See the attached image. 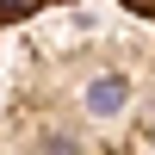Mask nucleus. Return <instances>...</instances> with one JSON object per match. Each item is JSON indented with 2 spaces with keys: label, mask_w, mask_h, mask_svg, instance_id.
<instances>
[{
  "label": "nucleus",
  "mask_w": 155,
  "mask_h": 155,
  "mask_svg": "<svg viewBox=\"0 0 155 155\" xmlns=\"http://www.w3.org/2000/svg\"><path fill=\"white\" fill-rule=\"evenodd\" d=\"M118 6H124V12H130V19H143V25H149V31H155V0H118Z\"/></svg>",
  "instance_id": "7ed1b4c3"
},
{
  "label": "nucleus",
  "mask_w": 155,
  "mask_h": 155,
  "mask_svg": "<svg viewBox=\"0 0 155 155\" xmlns=\"http://www.w3.org/2000/svg\"><path fill=\"white\" fill-rule=\"evenodd\" d=\"M81 0H0V37H12V31H25V25H37V19H56V12H74Z\"/></svg>",
  "instance_id": "f03ea898"
},
{
  "label": "nucleus",
  "mask_w": 155,
  "mask_h": 155,
  "mask_svg": "<svg viewBox=\"0 0 155 155\" xmlns=\"http://www.w3.org/2000/svg\"><path fill=\"white\" fill-rule=\"evenodd\" d=\"M0 155H155V31L56 12L0 37Z\"/></svg>",
  "instance_id": "f257e3e1"
}]
</instances>
